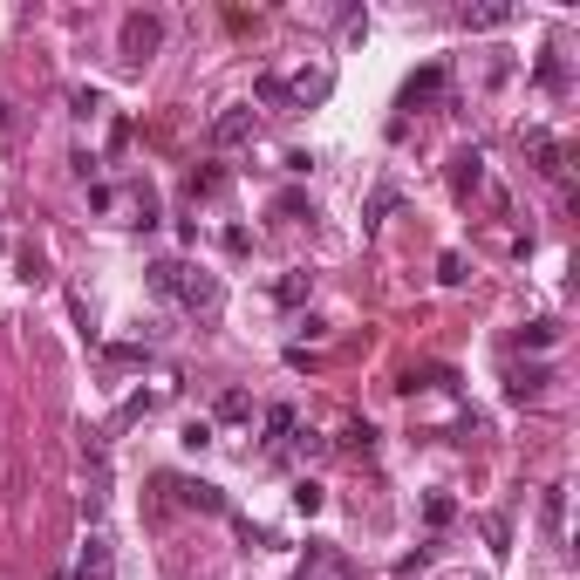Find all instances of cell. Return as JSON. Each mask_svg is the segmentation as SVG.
Returning <instances> with one entry per match:
<instances>
[{
  "label": "cell",
  "instance_id": "cell-1",
  "mask_svg": "<svg viewBox=\"0 0 580 580\" xmlns=\"http://www.w3.org/2000/svg\"><path fill=\"white\" fill-rule=\"evenodd\" d=\"M151 287L164 294V301H178V308H219V273H205V267H185V260H157L151 267Z\"/></svg>",
  "mask_w": 580,
  "mask_h": 580
},
{
  "label": "cell",
  "instance_id": "cell-2",
  "mask_svg": "<svg viewBox=\"0 0 580 580\" xmlns=\"http://www.w3.org/2000/svg\"><path fill=\"white\" fill-rule=\"evenodd\" d=\"M328 89H335V69H308L301 82H287L280 69H260V82H253V96H260L267 110H314Z\"/></svg>",
  "mask_w": 580,
  "mask_h": 580
},
{
  "label": "cell",
  "instance_id": "cell-3",
  "mask_svg": "<svg viewBox=\"0 0 580 580\" xmlns=\"http://www.w3.org/2000/svg\"><path fill=\"white\" fill-rule=\"evenodd\" d=\"M157 41H164V14H123V35H116V55L130 62V69H144L157 55Z\"/></svg>",
  "mask_w": 580,
  "mask_h": 580
},
{
  "label": "cell",
  "instance_id": "cell-4",
  "mask_svg": "<svg viewBox=\"0 0 580 580\" xmlns=\"http://www.w3.org/2000/svg\"><path fill=\"white\" fill-rule=\"evenodd\" d=\"M444 89H451L444 62H430V69H417V76L403 82V103H396V110H430V103H444Z\"/></svg>",
  "mask_w": 580,
  "mask_h": 580
},
{
  "label": "cell",
  "instance_id": "cell-5",
  "mask_svg": "<svg viewBox=\"0 0 580 580\" xmlns=\"http://www.w3.org/2000/svg\"><path fill=\"white\" fill-rule=\"evenodd\" d=\"M253 130H260V116H253V103H232V110H219V116H212V144H219V151H232V144H246Z\"/></svg>",
  "mask_w": 580,
  "mask_h": 580
},
{
  "label": "cell",
  "instance_id": "cell-6",
  "mask_svg": "<svg viewBox=\"0 0 580 580\" xmlns=\"http://www.w3.org/2000/svg\"><path fill=\"white\" fill-rule=\"evenodd\" d=\"M76 580H116V546L103 533H89V546H82V560H76Z\"/></svg>",
  "mask_w": 580,
  "mask_h": 580
},
{
  "label": "cell",
  "instance_id": "cell-7",
  "mask_svg": "<svg viewBox=\"0 0 580 580\" xmlns=\"http://www.w3.org/2000/svg\"><path fill=\"white\" fill-rule=\"evenodd\" d=\"M164 492H178L185 505H198V512H212V519L226 512V492H219V485H198V478H164Z\"/></svg>",
  "mask_w": 580,
  "mask_h": 580
},
{
  "label": "cell",
  "instance_id": "cell-8",
  "mask_svg": "<svg viewBox=\"0 0 580 580\" xmlns=\"http://www.w3.org/2000/svg\"><path fill=\"white\" fill-rule=\"evenodd\" d=\"M526 157H533L540 178H560V171H567V164H560V144H553L546 130H526Z\"/></svg>",
  "mask_w": 580,
  "mask_h": 580
},
{
  "label": "cell",
  "instance_id": "cell-9",
  "mask_svg": "<svg viewBox=\"0 0 580 580\" xmlns=\"http://www.w3.org/2000/svg\"><path fill=\"white\" fill-rule=\"evenodd\" d=\"M478 178H485V151H478V144H464V151L451 157V185H458V192H471Z\"/></svg>",
  "mask_w": 580,
  "mask_h": 580
},
{
  "label": "cell",
  "instance_id": "cell-10",
  "mask_svg": "<svg viewBox=\"0 0 580 580\" xmlns=\"http://www.w3.org/2000/svg\"><path fill=\"white\" fill-rule=\"evenodd\" d=\"M546 383H553L546 369H512V376H505V396H512V403H533Z\"/></svg>",
  "mask_w": 580,
  "mask_h": 580
},
{
  "label": "cell",
  "instance_id": "cell-11",
  "mask_svg": "<svg viewBox=\"0 0 580 580\" xmlns=\"http://www.w3.org/2000/svg\"><path fill=\"white\" fill-rule=\"evenodd\" d=\"M308 294H314V273H301V267L280 273V287H273V301H280V308H301Z\"/></svg>",
  "mask_w": 580,
  "mask_h": 580
},
{
  "label": "cell",
  "instance_id": "cell-12",
  "mask_svg": "<svg viewBox=\"0 0 580 580\" xmlns=\"http://www.w3.org/2000/svg\"><path fill=\"white\" fill-rule=\"evenodd\" d=\"M540 512H546V533H553V540H567V485H546Z\"/></svg>",
  "mask_w": 580,
  "mask_h": 580
},
{
  "label": "cell",
  "instance_id": "cell-13",
  "mask_svg": "<svg viewBox=\"0 0 580 580\" xmlns=\"http://www.w3.org/2000/svg\"><path fill=\"white\" fill-rule=\"evenodd\" d=\"M396 198H403L396 185H376V192H369V205H362V226H383L389 212H396Z\"/></svg>",
  "mask_w": 580,
  "mask_h": 580
},
{
  "label": "cell",
  "instance_id": "cell-14",
  "mask_svg": "<svg viewBox=\"0 0 580 580\" xmlns=\"http://www.w3.org/2000/svg\"><path fill=\"white\" fill-rule=\"evenodd\" d=\"M287 437H294V403H273L267 410V451H280Z\"/></svg>",
  "mask_w": 580,
  "mask_h": 580
},
{
  "label": "cell",
  "instance_id": "cell-15",
  "mask_svg": "<svg viewBox=\"0 0 580 580\" xmlns=\"http://www.w3.org/2000/svg\"><path fill=\"white\" fill-rule=\"evenodd\" d=\"M505 21H512L505 0H492V7H464V28H505Z\"/></svg>",
  "mask_w": 580,
  "mask_h": 580
},
{
  "label": "cell",
  "instance_id": "cell-16",
  "mask_svg": "<svg viewBox=\"0 0 580 580\" xmlns=\"http://www.w3.org/2000/svg\"><path fill=\"white\" fill-rule=\"evenodd\" d=\"M219 417H226V424L253 417V396H246V389H226V396H219Z\"/></svg>",
  "mask_w": 580,
  "mask_h": 580
},
{
  "label": "cell",
  "instance_id": "cell-17",
  "mask_svg": "<svg viewBox=\"0 0 580 580\" xmlns=\"http://www.w3.org/2000/svg\"><path fill=\"white\" fill-rule=\"evenodd\" d=\"M294 512H321V485H314V478H301V485H294Z\"/></svg>",
  "mask_w": 580,
  "mask_h": 580
},
{
  "label": "cell",
  "instance_id": "cell-18",
  "mask_svg": "<svg viewBox=\"0 0 580 580\" xmlns=\"http://www.w3.org/2000/svg\"><path fill=\"white\" fill-rule=\"evenodd\" d=\"M437 280H444V287H464V253H444V260H437Z\"/></svg>",
  "mask_w": 580,
  "mask_h": 580
},
{
  "label": "cell",
  "instance_id": "cell-19",
  "mask_svg": "<svg viewBox=\"0 0 580 580\" xmlns=\"http://www.w3.org/2000/svg\"><path fill=\"white\" fill-rule=\"evenodd\" d=\"M369 437H376L369 424H348V430H342V451H369Z\"/></svg>",
  "mask_w": 580,
  "mask_h": 580
},
{
  "label": "cell",
  "instance_id": "cell-20",
  "mask_svg": "<svg viewBox=\"0 0 580 580\" xmlns=\"http://www.w3.org/2000/svg\"><path fill=\"white\" fill-rule=\"evenodd\" d=\"M540 82H546V89H567V69H560V55H546V62H540Z\"/></svg>",
  "mask_w": 580,
  "mask_h": 580
},
{
  "label": "cell",
  "instance_id": "cell-21",
  "mask_svg": "<svg viewBox=\"0 0 580 580\" xmlns=\"http://www.w3.org/2000/svg\"><path fill=\"white\" fill-rule=\"evenodd\" d=\"M178 444H185V451H205V444H212V424H185V437H178Z\"/></svg>",
  "mask_w": 580,
  "mask_h": 580
},
{
  "label": "cell",
  "instance_id": "cell-22",
  "mask_svg": "<svg viewBox=\"0 0 580 580\" xmlns=\"http://www.w3.org/2000/svg\"><path fill=\"white\" fill-rule=\"evenodd\" d=\"M69 103H76V116H96V110H103V96H96V89H76Z\"/></svg>",
  "mask_w": 580,
  "mask_h": 580
},
{
  "label": "cell",
  "instance_id": "cell-23",
  "mask_svg": "<svg viewBox=\"0 0 580 580\" xmlns=\"http://www.w3.org/2000/svg\"><path fill=\"white\" fill-rule=\"evenodd\" d=\"M519 342H526V348H546V342H553V321H533V328H526Z\"/></svg>",
  "mask_w": 580,
  "mask_h": 580
},
{
  "label": "cell",
  "instance_id": "cell-24",
  "mask_svg": "<svg viewBox=\"0 0 580 580\" xmlns=\"http://www.w3.org/2000/svg\"><path fill=\"white\" fill-rule=\"evenodd\" d=\"M0 144H7V103H0Z\"/></svg>",
  "mask_w": 580,
  "mask_h": 580
}]
</instances>
